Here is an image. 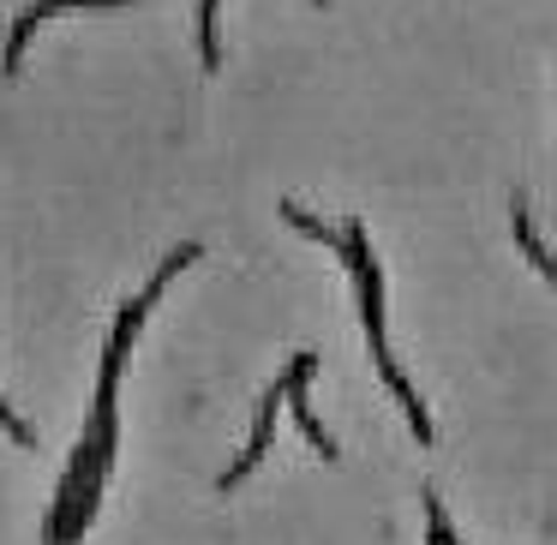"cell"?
I'll return each instance as SVG.
<instances>
[{
	"label": "cell",
	"instance_id": "1",
	"mask_svg": "<svg viewBox=\"0 0 557 545\" xmlns=\"http://www.w3.org/2000/svg\"><path fill=\"white\" fill-rule=\"evenodd\" d=\"M282 396H288V377H282V384L264 396V408H258V425H252V444H246V449H240V461H234V468L216 480L222 492H234V485H240L246 473L258 468V461H264V449H270V425H276V401H282Z\"/></svg>",
	"mask_w": 557,
	"mask_h": 545
},
{
	"label": "cell",
	"instance_id": "2",
	"mask_svg": "<svg viewBox=\"0 0 557 545\" xmlns=\"http://www.w3.org/2000/svg\"><path fill=\"white\" fill-rule=\"evenodd\" d=\"M318 372V354H294V366H288V401H294V420H300V432L318 444V456H330L336 461V444H330V432L318 425V413L306 408V377Z\"/></svg>",
	"mask_w": 557,
	"mask_h": 545
},
{
	"label": "cell",
	"instance_id": "3",
	"mask_svg": "<svg viewBox=\"0 0 557 545\" xmlns=\"http://www.w3.org/2000/svg\"><path fill=\"white\" fill-rule=\"evenodd\" d=\"M61 7H133V0H37V7H30V13L13 25V42H7V73H18V61H25V42H30V30H37L49 13H61Z\"/></svg>",
	"mask_w": 557,
	"mask_h": 545
},
{
	"label": "cell",
	"instance_id": "4",
	"mask_svg": "<svg viewBox=\"0 0 557 545\" xmlns=\"http://www.w3.org/2000/svg\"><path fill=\"white\" fill-rule=\"evenodd\" d=\"M372 354H377V372H384V384L396 389V401L408 408V420H413V437H420V444H432V420H425V408H420V396H413V384L401 377V366L389 360V348H372Z\"/></svg>",
	"mask_w": 557,
	"mask_h": 545
},
{
	"label": "cell",
	"instance_id": "5",
	"mask_svg": "<svg viewBox=\"0 0 557 545\" xmlns=\"http://www.w3.org/2000/svg\"><path fill=\"white\" fill-rule=\"evenodd\" d=\"M360 318H366L372 348H384V276H377V264L360 270Z\"/></svg>",
	"mask_w": 557,
	"mask_h": 545
},
{
	"label": "cell",
	"instance_id": "6",
	"mask_svg": "<svg viewBox=\"0 0 557 545\" xmlns=\"http://www.w3.org/2000/svg\"><path fill=\"white\" fill-rule=\"evenodd\" d=\"M516 240H521V252H528V258H533V264H540V270H545V276H552V282H557V258H545V246H540V240H533V222H528V205H521V198H516Z\"/></svg>",
	"mask_w": 557,
	"mask_h": 545
},
{
	"label": "cell",
	"instance_id": "7",
	"mask_svg": "<svg viewBox=\"0 0 557 545\" xmlns=\"http://www.w3.org/2000/svg\"><path fill=\"white\" fill-rule=\"evenodd\" d=\"M425 528H432V545H456V540H449V521H444V509H437V497H425Z\"/></svg>",
	"mask_w": 557,
	"mask_h": 545
},
{
	"label": "cell",
	"instance_id": "8",
	"mask_svg": "<svg viewBox=\"0 0 557 545\" xmlns=\"http://www.w3.org/2000/svg\"><path fill=\"white\" fill-rule=\"evenodd\" d=\"M0 425H7V437H18V444H25V449H30V444H37V432H30V425H25V420H18V413H13V408H7V401H0Z\"/></svg>",
	"mask_w": 557,
	"mask_h": 545
}]
</instances>
